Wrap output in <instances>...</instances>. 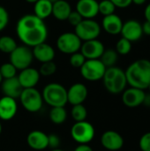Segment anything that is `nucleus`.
<instances>
[{"label": "nucleus", "instance_id": "nucleus-1", "mask_svg": "<svg viewBox=\"0 0 150 151\" xmlns=\"http://www.w3.org/2000/svg\"><path fill=\"white\" fill-rule=\"evenodd\" d=\"M16 34L24 45L33 48L45 42L49 32L44 20L34 14H25L16 24Z\"/></svg>", "mask_w": 150, "mask_h": 151}, {"label": "nucleus", "instance_id": "nucleus-2", "mask_svg": "<svg viewBox=\"0 0 150 151\" xmlns=\"http://www.w3.org/2000/svg\"><path fill=\"white\" fill-rule=\"evenodd\" d=\"M127 85L140 89H147L150 83V60L141 58L128 65L125 71Z\"/></svg>", "mask_w": 150, "mask_h": 151}, {"label": "nucleus", "instance_id": "nucleus-3", "mask_svg": "<svg viewBox=\"0 0 150 151\" xmlns=\"http://www.w3.org/2000/svg\"><path fill=\"white\" fill-rule=\"evenodd\" d=\"M102 80L105 89L113 95L121 94L127 86L125 71L116 65L106 68Z\"/></svg>", "mask_w": 150, "mask_h": 151}, {"label": "nucleus", "instance_id": "nucleus-4", "mask_svg": "<svg viewBox=\"0 0 150 151\" xmlns=\"http://www.w3.org/2000/svg\"><path fill=\"white\" fill-rule=\"evenodd\" d=\"M43 102L50 107H65L67 104V89L60 83L50 82L42 92Z\"/></svg>", "mask_w": 150, "mask_h": 151}, {"label": "nucleus", "instance_id": "nucleus-5", "mask_svg": "<svg viewBox=\"0 0 150 151\" xmlns=\"http://www.w3.org/2000/svg\"><path fill=\"white\" fill-rule=\"evenodd\" d=\"M19 99L23 108L31 113L40 111L44 103L42 93L35 88H23Z\"/></svg>", "mask_w": 150, "mask_h": 151}, {"label": "nucleus", "instance_id": "nucleus-6", "mask_svg": "<svg viewBox=\"0 0 150 151\" xmlns=\"http://www.w3.org/2000/svg\"><path fill=\"white\" fill-rule=\"evenodd\" d=\"M101 32V25L94 19H83L74 27V33L82 42L97 39Z\"/></svg>", "mask_w": 150, "mask_h": 151}, {"label": "nucleus", "instance_id": "nucleus-7", "mask_svg": "<svg viewBox=\"0 0 150 151\" xmlns=\"http://www.w3.org/2000/svg\"><path fill=\"white\" fill-rule=\"evenodd\" d=\"M95 135L94 126L87 120L75 122L71 128V136L79 144H88L94 140Z\"/></svg>", "mask_w": 150, "mask_h": 151}, {"label": "nucleus", "instance_id": "nucleus-8", "mask_svg": "<svg viewBox=\"0 0 150 151\" xmlns=\"http://www.w3.org/2000/svg\"><path fill=\"white\" fill-rule=\"evenodd\" d=\"M106 71V66L100 59H86L80 68L83 79L88 81H98L103 79Z\"/></svg>", "mask_w": 150, "mask_h": 151}, {"label": "nucleus", "instance_id": "nucleus-9", "mask_svg": "<svg viewBox=\"0 0 150 151\" xmlns=\"http://www.w3.org/2000/svg\"><path fill=\"white\" fill-rule=\"evenodd\" d=\"M10 63L12 64L18 71H21L25 68L31 66L34 60V56L30 47L26 45L17 46L13 51L10 54Z\"/></svg>", "mask_w": 150, "mask_h": 151}, {"label": "nucleus", "instance_id": "nucleus-10", "mask_svg": "<svg viewBox=\"0 0 150 151\" xmlns=\"http://www.w3.org/2000/svg\"><path fill=\"white\" fill-rule=\"evenodd\" d=\"M82 41L74 32H65L61 34L56 42L57 50L66 55H71L80 51Z\"/></svg>", "mask_w": 150, "mask_h": 151}, {"label": "nucleus", "instance_id": "nucleus-11", "mask_svg": "<svg viewBox=\"0 0 150 151\" xmlns=\"http://www.w3.org/2000/svg\"><path fill=\"white\" fill-rule=\"evenodd\" d=\"M104 50V44L98 39L82 42L80 50L86 59H100Z\"/></svg>", "mask_w": 150, "mask_h": 151}, {"label": "nucleus", "instance_id": "nucleus-12", "mask_svg": "<svg viewBox=\"0 0 150 151\" xmlns=\"http://www.w3.org/2000/svg\"><path fill=\"white\" fill-rule=\"evenodd\" d=\"M120 35L131 42H137L143 35L142 25L137 19H128L123 23Z\"/></svg>", "mask_w": 150, "mask_h": 151}, {"label": "nucleus", "instance_id": "nucleus-13", "mask_svg": "<svg viewBox=\"0 0 150 151\" xmlns=\"http://www.w3.org/2000/svg\"><path fill=\"white\" fill-rule=\"evenodd\" d=\"M145 95V90L130 87L122 92V103L128 108H136L143 104Z\"/></svg>", "mask_w": 150, "mask_h": 151}, {"label": "nucleus", "instance_id": "nucleus-14", "mask_svg": "<svg viewBox=\"0 0 150 151\" xmlns=\"http://www.w3.org/2000/svg\"><path fill=\"white\" fill-rule=\"evenodd\" d=\"M101 144L107 150L118 151L123 148L125 141L119 133L114 130H108L102 134Z\"/></svg>", "mask_w": 150, "mask_h": 151}, {"label": "nucleus", "instance_id": "nucleus-15", "mask_svg": "<svg viewBox=\"0 0 150 151\" xmlns=\"http://www.w3.org/2000/svg\"><path fill=\"white\" fill-rule=\"evenodd\" d=\"M88 90L85 84L77 82L67 89V103L72 105L81 104L88 98Z\"/></svg>", "mask_w": 150, "mask_h": 151}, {"label": "nucleus", "instance_id": "nucleus-16", "mask_svg": "<svg viewBox=\"0 0 150 151\" xmlns=\"http://www.w3.org/2000/svg\"><path fill=\"white\" fill-rule=\"evenodd\" d=\"M17 78L23 88H35V86L40 81L41 74L39 73V70L29 66L21 70Z\"/></svg>", "mask_w": 150, "mask_h": 151}, {"label": "nucleus", "instance_id": "nucleus-17", "mask_svg": "<svg viewBox=\"0 0 150 151\" xmlns=\"http://www.w3.org/2000/svg\"><path fill=\"white\" fill-rule=\"evenodd\" d=\"M18 112V103L16 99L9 96L0 98V119L9 121L12 119Z\"/></svg>", "mask_w": 150, "mask_h": 151}, {"label": "nucleus", "instance_id": "nucleus-18", "mask_svg": "<svg viewBox=\"0 0 150 151\" xmlns=\"http://www.w3.org/2000/svg\"><path fill=\"white\" fill-rule=\"evenodd\" d=\"M98 3L97 0H78L75 5V11L83 19H95L99 14Z\"/></svg>", "mask_w": 150, "mask_h": 151}, {"label": "nucleus", "instance_id": "nucleus-19", "mask_svg": "<svg viewBox=\"0 0 150 151\" xmlns=\"http://www.w3.org/2000/svg\"><path fill=\"white\" fill-rule=\"evenodd\" d=\"M32 53L34 58L42 64L53 61L56 56V51L54 48L50 44L47 43L46 42L33 47Z\"/></svg>", "mask_w": 150, "mask_h": 151}, {"label": "nucleus", "instance_id": "nucleus-20", "mask_svg": "<svg viewBox=\"0 0 150 151\" xmlns=\"http://www.w3.org/2000/svg\"><path fill=\"white\" fill-rule=\"evenodd\" d=\"M27 143L34 150H44L48 148V134L40 130H33L27 136Z\"/></svg>", "mask_w": 150, "mask_h": 151}, {"label": "nucleus", "instance_id": "nucleus-21", "mask_svg": "<svg viewBox=\"0 0 150 151\" xmlns=\"http://www.w3.org/2000/svg\"><path fill=\"white\" fill-rule=\"evenodd\" d=\"M123 20L122 19L113 13L111 15L103 16L102 20V26L101 27L109 35H119L123 27Z\"/></svg>", "mask_w": 150, "mask_h": 151}, {"label": "nucleus", "instance_id": "nucleus-22", "mask_svg": "<svg viewBox=\"0 0 150 151\" xmlns=\"http://www.w3.org/2000/svg\"><path fill=\"white\" fill-rule=\"evenodd\" d=\"M1 90L5 96H9L14 99L19 97L23 88L21 87L17 76L10 79L3 80L1 83Z\"/></svg>", "mask_w": 150, "mask_h": 151}, {"label": "nucleus", "instance_id": "nucleus-23", "mask_svg": "<svg viewBox=\"0 0 150 151\" xmlns=\"http://www.w3.org/2000/svg\"><path fill=\"white\" fill-rule=\"evenodd\" d=\"M72 9L69 2L66 0H57L53 3L51 15L59 21H65L72 12Z\"/></svg>", "mask_w": 150, "mask_h": 151}, {"label": "nucleus", "instance_id": "nucleus-24", "mask_svg": "<svg viewBox=\"0 0 150 151\" xmlns=\"http://www.w3.org/2000/svg\"><path fill=\"white\" fill-rule=\"evenodd\" d=\"M53 4L49 0H38L34 4V15L44 20L49 18L52 13Z\"/></svg>", "mask_w": 150, "mask_h": 151}, {"label": "nucleus", "instance_id": "nucleus-25", "mask_svg": "<svg viewBox=\"0 0 150 151\" xmlns=\"http://www.w3.org/2000/svg\"><path fill=\"white\" fill-rule=\"evenodd\" d=\"M49 117L55 125H62L67 119V111L65 107H51Z\"/></svg>", "mask_w": 150, "mask_h": 151}, {"label": "nucleus", "instance_id": "nucleus-26", "mask_svg": "<svg viewBox=\"0 0 150 151\" xmlns=\"http://www.w3.org/2000/svg\"><path fill=\"white\" fill-rule=\"evenodd\" d=\"M100 60L106 66V68L115 66L118 60V54L117 53L115 50L108 49L103 51V55L100 58Z\"/></svg>", "mask_w": 150, "mask_h": 151}, {"label": "nucleus", "instance_id": "nucleus-27", "mask_svg": "<svg viewBox=\"0 0 150 151\" xmlns=\"http://www.w3.org/2000/svg\"><path fill=\"white\" fill-rule=\"evenodd\" d=\"M18 46L14 38L10 35L0 36V52L4 54H10Z\"/></svg>", "mask_w": 150, "mask_h": 151}, {"label": "nucleus", "instance_id": "nucleus-28", "mask_svg": "<svg viewBox=\"0 0 150 151\" xmlns=\"http://www.w3.org/2000/svg\"><path fill=\"white\" fill-rule=\"evenodd\" d=\"M71 115H72V119L75 122L84 121L87 119V117H88V110L83 105V104L72 105V108L71 111Z\"/></svg>", "mask_w": 150, "mask_h": 151}, {"label": "nucleus", "instance_id": "nucleus-29", "mask_svg": "<svg viewBox=\"0 0 150 151\" xmlns=\"http://www.w3.org/2000/svg\"><path fill=\"white\" fill-rule=\"evenodd\" d=\"M132 47H133V45L130 41H128L127 39H126L124 37H121L116 43L115 50L117 51V53L118 55L126 56L131 52Z\"/></svg>", "mask_w": 150, "mask_h": 151}, {"label": "nucleus", "instance_id": "nucleus-30", "mask_svg": "<svg viewBox=\"0 0 150 151\" xmlns=\"http://www.w3.org/2000/svg\"><path fill=\"white\" fill-rule=\"evenodd\" d=\"M99 13L103 16H107L115 13L116 6L111 0H102L98 3Z\"/></svg>", "mask_w": 150, "mask_h": 151}, {"label": "nucleus", "instance_id": "nucleus-31", "mask_svg": "<svg viewBox=\"0 0 150 151\" xmlns=\"http://www.w3.org/2000/svg\"><path fill=\"white\" fill-rule=\"evenodd\" d=\"M17 71L18 70L15 68V66L12 64H11L10 62L4 63L0 66V73L3 77V80L16 77L17 76Z\"/></svg>", "mask_w": 150, "mask_h": 151}, {"label": "nucleus", "instance_id": "nucleus-32", "mask_svg": "<svg viewBox=\"0 0 150 151\" xmlns=\"http://www.w3.org/2000/svg\"><path fill=\"white\" fill-rule=\"evenodd\" d=\"M57 65L55 64L54 61H50L46 63H42L40 66L39 73L41 76L44 77H50L53 75L57 72Z\"/></svg>", "mask_w": 150, "mask_h": 151}, {"label": "nucleus", "instance_id": "nucleus-33", "mask_svg": "<svg viewBox=\"0 0 150 151\" xmlns=\"http://www.w3.org/2000/svg\"><path fill=\"white\" fill-rule=\"evenodd\" d=\"M85 61H86V58H85V57L82 55V53L80 51H77L75 53L71 54L70 58H69V63L74 68H79L80 69L82 66V65L84 64Z\"/></svg>", "mask_w": 150, "mask_h": 151}, {"label": "nucleus", "instance_id": "nucleus-34", "mask_svg": "<svg viewBox=\"0 0 150 151\" xmlns=\"http://www.w3.org/2000/svg\"><path fill=\"white\" fill-rule=\"evenodd\" d=\"M9 12L7 10L0 5V32H2L9 24Z\"/></svg>", "mask_w": 150, "mask_h": 151}, {"label": "nucleus", "instance_id": "nucleus-35", "mask_svg": "<svg viewBox=\"0 0 150 151\" xmlns=\"http://www.w3.org/2000/svg\"><path fill=\"white\" fill-rule=\"evenodd\" d=\"M139 147L141 151H150V132L144 134L140 138Z\"/></svg>", "mask_w": 150, "mask_h": 151}, {"label": "nucleus", "instance_id": "nucleus-36", "mask_svg": "<svg viewBox=\"0 0 150 151\" xmlns=\"http://www.w3.org/2000/svg\"><path fill=\"white\" fill-rule=\"evenodd\" d=\"M61 141L58 135L55 134H51L48 135V148H50L51 150L58 149L60 146Z\"/></svg>", "mask_w": 150, "mask_h": 151}, {"label": "nucleus", "instance_id": "nucleus-37", "mask_svg": "<svg viewBox=\"0 0 150 151\" xmlns=\"http://www.w3.org/2000/svg\"><path fill=\"white\" fill-rule=\"evenodd\" d=\"M82 19H83V18L80 16V14L78 12L72 11V12L70 13V15L68 16V18H67L66 20L68 21V23L70 25H72V26H73L75 27Z\"/></svg>", "mask_w": 150, "mask_h": 151}, {"label": "nucleus", "instance_id": "nucleus-38", "mask_svg": "<svg viewBox=\"0 0 150 151\" xmlns=\"http://www.w3.org/2000/svg\"><path fill=\"white\" fill-rule=\"evenodd\" d=\"M111 1L114 4L116 8H119V9H126L133 4L132 0H111Z\"/></svg>", "mask_w": 150, "mask_h": 151}, {"label": "nucleus", "instance_id": "nucleus-39", "mask_svg": "<svg viewBox=\"0 0 150 151\" xmlns=\"http://www.w3.org/2000/svg\"><path fill=\"white\" fill-rule=\"evenodd\" d=\"M142 25V32L143 35H146L148 36H150V21L146 20Z\"/></svg>", "mask_w": 150, "mask_h": 151}, {"label": "nucleus", "instance_id": "nucleus-40", "mask_svg": "<svg viewBox=\"0 0 150 151\" xmlns=\"http://www.w3.org/2000/svg\"><path fill=\"white\" fill-rule=\"evenodd\" d=\"M73 151H94L93 149L88 144H79Z\"/></svg>", "mask_w": 150, "mask_h": 151}, {"label": "nucleus", "instance_id": "nucleus-41", "mask_svg": "<svg viewBox=\"0 0 150 151\" xmlns=\"http://www.w3.org/2000/svg\"><path fill=\"white\" fill-rule=\"evenodd\" d=\"M144 17H145L146 20L150 21V2L147 4V6L145 7V10H144Z\"/></svg>", "mask_w": 150, "mask_h": 151}, {"label": "nucleus", "instance_id": "nucleus-42", "mask_svg": "<svg viewBox=\"0 0 150 151\" xmlns=\"http://www.w3.org/2000/svg\"><path fill=\"white\" fill-rule=\"evenodd\" d=\"M143 104L150 107V93L149 94H146L145 95V98H144V101H143Z\"/></svg>", "mask_w": 150, "mask_h": 151}, {"label": "nucleus", "instance_id": "nucleus-43", "mask_svg": "<svg viewBox=\"0 0 150 151\" xmlns=\"http://www.w3.org/2000/svg\"><path fill=\"white\" fill-rule=\"evenodd\" d=\"M148 0H132V3L136 5H142L144 4Z\"/></svg>", "mask_w": 150, "mask_h": 151}, {"label": "nucleus", "instance_id": "nucleus-44", "mask_svg": "<svg viewBox=\"0 0 150 151\" xmlns=\"http://www.w3.org/2000/svg\"><path fill=\"white\" fill-rule=\"evenodd\" d=\"M25 1H26L27 3H28V4H34L35 2H37L38 0H25Z\"/></svg>", "mask_w": 150, "mask_h": 151}, {"label": "nucleus", "instance_id": "nucleus-45", "mask_svg": "<svg viewBox=\"0 0 150 151\" xmlns=\"http://www.w3.org/2000/svg\"><path fill=\"white\" fill-rule=\"evenodd\" d=\"M51 151H65V150H61V149H55V150H52Z\"/></svg>", "mask_w": 150, "mask_h": 151}, {"label": "nucleus", "instance_id": "nucleus-46", "mask_svg": "<svg viewBox=\"0 0 150 151\" xmlns=\"http://www.w3.org/2000/svg\"><path fill=\"white\" fill-rule=\"evenodd\" d=\"M2 129H3V127H2V124H1V122H0V135H1V134H2Z\"/></svg>", "mask_w": 150, "mask_h": 151}, {"label": "nucleus", "instance_id": "nucleus-47", "mask_svg": "<svg viewBox=\"0 0 150 151\" xmlns=\"http://www.w3.org/2000/svg\"><path fill=\"white\" fill-rule=\"evenodd\" d=\"M2 81H3V77H2V75H1V73H0V85H1V83H2Z\"/></svg>", "mask_w": 150, "mask_h": 151}, {"label": "nucleus", "instance_id": "nucleus-48", "mask_svg": "<svg viewBox=\"0 0 150 151\" xmlns=\"http://www.w3.org/2000/svg\"><path fill=\"white\" fill-rule=\"evenodd\" d=\"M49 1H50V2H51V3L53 4V3H55V2H57V0H49Z\"/></svg>", "mask_w": 150, "mask_h": 151}, {"label": "nucleus", "instance_id": "nucleus-49", "mask_svg": "<svg viewBox=\"0 0 150 151\" xmlns=\"http://www.w3.org/2000/svg\"><path fill=\"white\" fill-rule=\"evenodd\" d=\"M147 89H149V93H150V83L149 84V87H148V88Z\"/></svg>", "mask_w": 150, "mask_h": 151}, {"label": "nucleus", "instance_id": "nucleus-50", "mask_svg": "<svg viewBox=\"0 0 150 151\" xmlns=\"http://www.w3.org/2000/svg\"><path fill=\"white\" fill-rule=\"evenodd\" d=\"M148 1H149V2H150V0H148Z\"/></svg>", "mask_w": 150, "mask_h": 151}]
</instances>
